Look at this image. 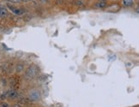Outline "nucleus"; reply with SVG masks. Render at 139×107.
<instances>
[{"label":"nucleus","mask_w":139,"mask_h":107,"mask_svg":"<svg viewBox=\"0 0 139 107\" xmlns=\"http://www.w3.org/2000/svg\"><path fill=\"white\" fill-rule=\"evenodd\" d=\"M8 8L10 9V10H11L12 13H14L15 15H22V14L24 13V10H23L17 8V7H15V6H13V5L8 4Z\"/></svg>","instance_id":"1"},{"label":"nucleus","mask_w":139,"mask_h":107,"mask_svg":"<svg viewBox=\"0 0 139 107\" xmlns=\"http://www.w3.org/2000/svg\"><path fill=\"white\" fill-rule=\"evenodd\" d=\"M8 15V10L3 5H0V18H3Z\"/></svg>","instance_id":"2"},{"label":"nucleus","mask_w":139,"mask_h":107,"mask_svg":"<svg viewBox=\"0 0 139 107\" xmlns=\"http://www.w3.org/2000/svg\"><path fill=\"white\" fill-rule=\"evenodd\" d=\"M123 3L125 4V6L131 7L134 3V0H123Z\"/></svg>","instance_id":"3"},{"label":"nucleus","mask_w":139,"mask_h":107,"mask_svg":"<svg viewBox=\"0 0 139 107\" xmlns=\"http://www.w3.org/2000/svg\"><path fill=\"white\" fill-rule=\"evenodd\" d=\"M9 96H10V98H15L17 96V94H16V92H15V91H11V92L9 94Z\"/></svg>","instance_id":"4"},{"label":"nucleus","mask_w":139,"mask_h":107,"mask_svg":"<svg viewBox=\"0 0 139 107\" xmlns=\"http://www.w3.org/2000/svg\"><path fill=\"white\" fill-rule=\"evenodd\" d=\"M105 6H106V3H104V2H101V3H99L96 4V7H98V8H104Z\"/></svg>","instance_id":"5"},{"label":"nucleus","mask_w":139,"mask_h":107,"mask_svg":"<svg viewBox=\"0 0 139 107\" xmlns=\"http://www.w3.org/2000/svg\"><path fill=\"white\" fill-rule=\"evenodd\" d=\"M0 107H9V106H8L7 103H3V104L0 106Z\"/></svg>","instance_id":"6"},{"label":"nucleus","mask_w":139,"mask_h":107,"mask_svg":"<svg viewBox=\"0 0 139 107\" xmlns=\"http://www.w3.org/2000/svg\"><path fill=\"white\" fill-rule=\"evenodd\" d=\"M21 1H23V2H28V1H30V0H21Z\"/></svg>","instance_id":"7"},{"label":"nucleus","mask_w":139,"mask_h":107,"mask_svg":"<svg viewBox=\"0 0 139 107\" xmlns=\"http://www.w3.org/2000/svg\"><path fill=\"white\" fill-rule=\"evenodd\" d=\"M102 1H104V0H102Z\"/></svg>","instance_id":"8"}]
</instances>
